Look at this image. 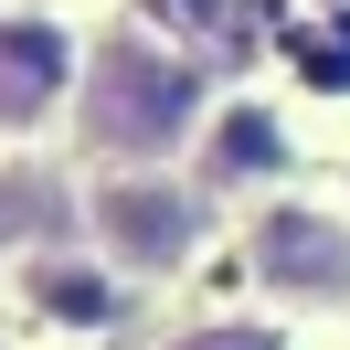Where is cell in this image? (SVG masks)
Segmentation results:
<instances>
[{
    "label": "cell",
    "instance_id": "1",
    "mask_svg": "<svg viewBox=\"0 0 350 350\" xmlns=\"http://www.w3.org/2000/svg\"><path fill=\"white\" fill-rule=\"evenodd\" d=\"M202 128V64L170 43H107L85 75V138L128 170H159Z\"/></svg>",
    "mask_w": 350,
    "mask_h": 350
},
{
    "label": "cell",
    "instance_id": "2",
    "mask_svg": "<svg viewBox=\"0 0 350 350\" xmlns=\"http://www.w3.org/2000/svg\"><path fill=\"white\" fill-rule=\"evenodd\" d=\"M85 223H96V244H107V265H128V276H170V265H191V244H202V191L191 180H159V170H107L96 180V202H85Z\"/></svg>",
    "mask_w": 350,
    "mask_h": 350
},
{
    "label": "cell",
    "instance_id": "3",
    "mask_svg": "<svg viewBox=\"0 0 350 350\" xmlns=\"http://www.w3.org/2000/svg\"><path fill=\"white\" fill-rule=\"evenodd\" d=\"M255 276L286 286V297H350V223L308 213V202H276L255 223Z\"/></svg>",
    "mask_w": 350,
    "mask_h": 350
},
{
    "label": "cell",
    "instance_id": "4",
    "mask_svg": "<svg viewBox=\"0 0 350 350\" xmlns=\"http://www.w3.org/2000/svg\"><path fill=\"white\" fill-rule=\"evenodd\" d=\"M64 85H75V32L11 11L0 22V128H43L64 107Z\"/></svg>",
    "mask_w": 350,
    "mask_h": 350
},
{
    "label": "cell",
    "instance_id": "5",
    "mask_svg": "<svg viewBox=\"0 0 350 350\" xmlns=\"http://www.w3.org/2000/svg\"><path fill=\"white\" fill-rule=\"evenodd\" d=\"M286 170V128L276 107H223L202 128V191H234V180H276Z\"/></svg>",
    "mask_w": 350,
    "mask_h": 350
},
{
    "label": "cell",
    "instance_id": "6",
    "mask_svg": "<svg viewBox=\"0 0 350 350\" xmlns=\"http://www.w3.org/2000/svg\"><path fill=\"white\" fill-rule=\"evenodd\" d=\"M22 297H32V319H53V329H107L117 319V276L85 265V255H32Z\"/></svg>",
    "mask_w": 350,
    "mask_h": 350
},
{
    "label": "cell",
    "instance_id": "7",
    "mask_svg": "<svg viewBox=\"0 0 350 350\" xmlns=\"http://www.w3.org/2000/svg\"><path fill=\"white\" fill-rule=\"evenodd\" d=\"M170 350H276V329H234V319H213V329H180Z\"/></svg>",
    "mask_w": 350,
    "mask_h": 350
}]
</instances>
